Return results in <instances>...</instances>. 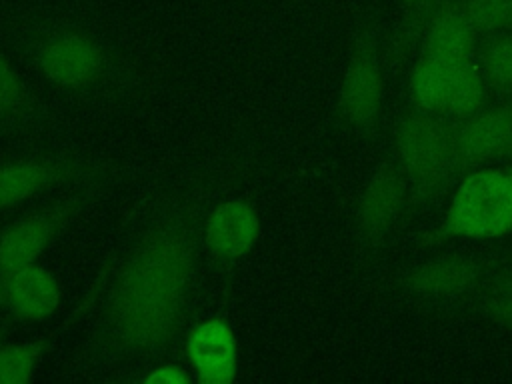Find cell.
<instances>
[{"instance_id": "obj_6", "label": "cell", "mask_w": 512, "mask_h": 384, "mask_svg": "<svg viewBox=\"0 0 512 384\" xmlns=\"http://www.w3.org/2000/svg\"><path fill=\"white\" fill-rule=\"evenodd\" d=\"M512 138V98L452 124L454 178L502 158Z\"/></svg>"}, {"instance_id": "obj_4", "label": "cell", "mask_w": 512, "mask_h": 384, "mask_svg": "<svg viewBox=\"0 0 512 384\" xmlns=\"http://www.w3.org/2000/svg\"><path fill=\"white\" fill-rule=\"evenodd\" d=\"M410 96L416 108L458 122L484 108L486 82L474 60L454 64L420 56L410 76Z\"/></svg>"}, {"instance_id": "obj_7", "label": "cell", "mask_w": 512, "mask_h": 384, "mask_svg": "<svg viewBox=\"0 0 512 384\" xmlns=\"http://www.w3.org/2000/svg\"><path fill=\"white\" fill-rule=\"evenodd\" d=\"M36 62L52 84L62 88H86L102 76L106 54L92 36L62 30L40 42Z\"/></svg>"}, {"instance_id": "obj_12", "label": "cell", "mask_w": 512, "mask_h": 384, "mask_svg": "<svg viewBox=\"0 0 512 384\" xmlns=\"http://www.w3.org/2000/svg\"><path fill=\"white\" fill-rule=\"evenodd\" d=\"M70 206H54L44 212L14 220L0 232V270L14 272L34 264L66 222Z\"/></svg>"}, {"instance_id": "obj_20", "label": "cell", "mask_w": 512, "mask_h": 384, "mask_svg": "<svg viewBox=\"0 0 512 384\" xmlns=\"http://www.w3.org/2000/svg\"><path fill=\"white\" fill-rule=\"evenodd\" d=\"M476 304L484 316H488L496 324L512 330V294L490 290V292L478 296Z\"/></svg>"}, {"instance_id": "obj_3", "label": "cell", "mask_w": 512, "mask_h": 384, "mask_svg": "<svg viewBox=\"0 0 512 384\" xmlns=\"http://www.w3.org/2000/svg\"><path fill=\"white\" fill-rule=\"evenodd\" d=\"M512 232V166L476 168L452 194L442 234L492 240Z\"/></svg>"}, {"instance_id": "obj_21", "label": "cell", "mask_w": 512, "mask_h": 384, "mask_svg": "<svg viewBox=\"0 0 512 384\" xmlns=\"http://www.w3.org/2000/svg\"><path fill=\"white\" fill-rule=\"evenodd\" d=\"M192 376L178 364H162L144 376V384H186Z\"/></svg>"}, {"instance_id": "obj_19", "label": "cell", "mask_w": 512, "mask_h": 384, "mask_svg": "<svg viewBox=\"0 0 512 384\" xmlns=\"http://www.w3.org/2000/svg\"><path fill=\"white\" fill-rule=\"evenodd\" d=\"M26 88L10 64V60L0 52V120H8L24 110Z\"/></svg>"}, {"instance_id": "obj_16", "label": "cell", "mask_w": 512, "mask_h": 384, "mask_svg": "<svg viewBox=\"0 0 512 384\" xmlns=\"http://www.w3.org/2000/svg\"><path fill=\"white\" fill-rule=\"evenodd\" d=\"M480 72L486 86L512 92V32L496 34L480 52Z\"/></svg>"}, {"instance_id": "obj_8", "label": "cell", "mask_w": 512, "mask_h": 384, "mask_svg": "<svg viewBox=\"0 0 512 384\" xmlns=\"http://www.w3.org/2000/svg\"><path fill=\"white\" fill-rule=\"evenodd\" d=\"M186 358L202 384H230L238 372V338L218 316L198 322L186 336Z\"/></svg>"}, {"instance_id": "obj_14", "label": "cell", "mask_w": 512, "mask_h": 384, "mask_svg": "<svg viewBox=\"0 0 512 384\" xmlns=\"http://www.w3.org/2000/svg\"><path fill=\"white\" fill-rule=\"evenodd\" d=\"M60 306V284L40 264L6 272V308L20 320L42 322Z\"/></svg>"}, {"instance_id": "obj_13", "label": "cell", "mask_w": 512, "mask_h": 384, "mask_svg": "<svg viewBox=\"0 0 512 384\" xmlns=\"http://www.w3.org/2000/svg\"><path fill=\"white\" fill-rule=\"evenodd\" d=\"M260 236V218L246 200L232 198L212 208L204 224V242L208 250L222 260L246 256Z\"/></svg>"}, {"instance_id": "obj_23", "label": "cell", "mask_w": 512, "mask_h": 384, "mask_svg": "<svg viewBox=\"0 0 512 384\" xmlns=\"http://www.w3.org/2000/svg\"><path fill=\"white\" fill-rule=\"evenodd\" d=\"M492 292H504V294H512V272L510 274H504L500 278H496L492 282Z\"/></svg>"}, {"instance_id": "obj_1", "label": "cell", "mask_w": 512, "mask_h": 384, "mask_svg": "<svg viewBox=\"0 0 512 384\" xmlns=\"http://www.w3.org/2000/svg\"><path fill=\"white\" fill-rule=\"evenodd\" d=\"M194 274V238L184 220L154 226L122 262L106 298V328L126 352L168 344L186 312Z\"/></svg>"}, {"instance_id": "obj_9", "label": "cell", "mask_w": 512, "mask_h": 384, "mask_svg": "<svg viewBox=\"0 0 512 384\" xmlns=\"http://www.w3.org/2000/svg\"><path fill=\"white\" fill-rule=\"evenodd\" d=\"M406 180L392 162L380 164L356 202V226L364 240H382L406 204Z\"/></svg>"}, {"instance_id": "obj_25", "label": "cell", "mask_w": 512, "mask_h": 384, "mask_svg": "<svg viewBox=\"0 0 512 384\" xmlns=\"http://www.w3.org/2000/svg\"><path fill=\"white\" fill-rule=\"evenodd\" d=\"M502 158H504V162H506L508 166H512V138H510V142H508V146H506Z\"/></svg>"}, {"instance_id": "obj_2", "label": "cell", "mask_w": 512, "mask_h": 384, "mask_svg": "<svg viewBox=\"0 0 512 384\" xmlns=\"http://www.w3.org/2000/svg\"><path fill=\"white\" fill-rule=\"evenodd\" d=\"M398 168L412 190V200L436 196L454 178L452 124L426 110L408 112L394 138Z\"/></svg>"}, {"instance_id": "obj_17", "label": "cell", "mask_w": 512, "mask_h": 384, "mask_svg": "<svg viewBox=\"0 0 512 384\" xmlns=\"http://www.w3.org/2000/svg\"><path fill=\"white\" fill-rule=\"evenodd\" d=\"M40 342H14L0 346V384H26L34 378L42 358Z\"/></svg>"}, {"instance_id": "obj_5", "label": "cell", "mask_w": 512, "mask_h": 384, "mask_svg": "<svg viewBox=\"0 0 512 384\" xmlns=\"http://www.w3.org/2000/svg\"><path fill=\"white\" fill-rule=\"evenodd\" d=\"M384 102V76L378 40L372 30L362 32L346 64L338 106L342 118L362 132H372L380 120Z\"/></svg>"}, {"instance_id": "obj_22", "label": "cell", "mask_w": 512, "mask_h": 384, "mask_svg": "<svg viewBox=\"0 0 512 384\" xmlns=\"http://www.w3.org/2000/svg\"><path fill=\"white\" fill-rule=\"evenodd\" d=\"M440 2H444V0H398V4L402 6V10L408 14V20H410L408 28H410V30H416V28L420 30L424 18H426Z\"/></svg>"}, {"instance_id": "obj_24", "label": "cell", "mask_w": 512, "mask_h": 384, "mask_svg": "<svg viewBox=\"0 0 512 384\" xmlns=\"http://www.w3.org/2000/svg\"><path fill=\"white\" fill-rule=\"evenodd\" d=\"M6 306V272L0 270V308Z\"/></svg>"}, {"instance_id": "obj_11", "label": "cell", "mask_w": 512, "mask_h": 384, "mask_svg": "<svg viewBox=\"0 0 512 384\" xmlns=\"http://www.w3.org/2000/svg\"><path fill=\"white\" fill-rule=\"evenodd\" d=\"M420 56L440 62H470L478 48V32L468 22L460 0L440 2L420 26Z\"/></svg>"}, {"instance_id": "obj_10", "label": "cell", "mask_w": 512, "mask_h": 384, "mask_svg": "<svg viewBox=\"0 0 512 384\" xmlns=\"http://www.w3.org/2000/svg\"><path fill=\"white\" fill-rule=\"evenodd\" d=\"M482 264L470 256L450 254L410 266L398 278V286L418 298H456L478 286Z\"/></svg>"}, {"instance_id": "obj_15", "label": "cell", "mask_w": 512, "mask_h": 384, "mask_svg": "<svg viewBox=\"0 0 512 384\" xmlns=\"http://www.w3.org/2000/svg\"><path fill=\"white\" fill-rule=\"evenodd\" d=\"M74 166L56 160H16L0 164V210L18 206L70 176Z\"/></svg>"}, {"instance_id": "obj_18", "label": "cell", "mask_w": 512, "mask_h": 384, "mask_svg": "<svg viewBox=\"0 0 512 384\" xmlns=\"http://www.w3.org/2000/svg\"><path fill=\"white\" fill-rule=\"evenodd\" d=\"M468 22L478 34L512 28V0H460Z\"/></svg>"}]
</instances>
